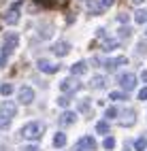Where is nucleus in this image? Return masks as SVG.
I'll return each mask as SVG.
<instances>
[{
    "mask_svg": "<svg viewBox=\"0 0 147 151\" xmlns=\"http://www.w3.org/2000/svg\"><path fill=\"white\" fill-rule=\"evenodd\" d=\"M17 43H19V36L15 32H9L4 36V45H2V51H0V66L6 64V60H9V55L13 53V49L17 47Z\"/></svg>",
    "mask_w": 147,
    "mask_h": 151,
    "instance_id": "nucleus-1",
    "label": "nucleus"
},
{
    "mask_svg": "<svg viewBox=\"0 0 147 151\" xmlns=\"http://www.w3.org/2000/svg\"><path fill=\"white\" fill-rule=\"evenodd\" d=\"M43 132H45V124H43V122H32V124L24 126L22 136L28 138V140H38V138L43 136Z\"/></svg>",
    "mask_w": 147,
    "mask_h": 151,
    "instance_id": "nucleus-2",
    "label": "nucleus"
},
{
    "mask_svg": "<svg viewBox=\"0 0 147 151\" xmlns=\"http://www.w3.org/2000/svg\"><path fill=\"white\" fill-rule=\"evenodd\" d=\"M15 115H17V106H15V102H11V100H4V102L0 104V119H6V122H11Z\"/></svg>",
    "mask_w": 147,
    "mask_h": 151,
    "instance_id": "nucleus-3",
    "label": "nucleus"
},
{
    "mask_svg": "<svg viewBox=\"0 0 147 151\" xmlns=\"http://www.w3.org/2000/svg\"><path fill=\"white\" fill-rule=\"evenodd\" d=\"M98 62L104 64V68L115 70V68H120V66H126V64H128V58H124V55H120V58H111V60H100V58H98Z\"/></svg>",
    "mask_w": 147,
    "mask_h": 151,
    "instance_id": "nucleus-4",
    "label": "nucleus"
},
{
    "mask_svg": "<svg viewBox=\"0 0 147 151\" xmlns=\"http://www.w3.org/2000/svg\"><path fill=\"white\" fill-rule=\"evenodd\" d=\"M120 85H122V89H126V92L134 89V85H136V75H132V73L122 75V77H120Z\"/></svg>",
    "mask_w": 147,
    "mask_h": 151,
    "instance_id": "nucleus-5",
    "label": "nucleus"
},
{
    "mask_svg": "<svg viewBox=\"0 0 147 151\" xmlns=\"http://www.w3.org/2000/svg\"><path fill=\"white\" fill-rule=\"evenodd\" d=\"M60 87H62V92H66V94H73V92H77V89L81 87V83L77 81L75 77H68V79H64V81L60 83Z\"/></svg>",
    "mask_w": 147,
    "mask_h": 151,
    "instance_id": "nucleus-6",
    "label": "nucleus"
},
{
    "mask_svg": "<svg viewBox=\"0 0 147 151\" xmlns=\"http://www.w3.org/2000/svg\"><path fill=\"white\" fill-rule=\"evenodd\" d=\"M19 9H22V2L13 4V6L6 11V15H4V22H6V24H17V22H19Z\"/></svg>",
    "mask_w": 147,
    "mask_h": 151,
    "instance_id": "nucleus-7",
    "label": "nucleus"
},
{
    "mask_svg": "<svg viewBox=\"0 0 147 151\" xmlns=\"http://www.w3.org/2000/svg\"><path fill=\"white\" fill-rule=\"evenodd\" d=\"M32 100H34L32 87H22V89H19V102H22V104H30Z\"/></svg>",
    "mask_w": 147,
    "mask_h": 151,
    "instance_id": "nucleus-8",
    "label": "nucleus"
},
{
    "mask_svg": "<svg viewBox=\"0 0 147 151\" xmlns=\"http://www.w3.org/2000/svg\"><path fill=\"white\" fill-rule=\"evenodd\" d=\"M36 66H38V70H41V73H49V75L58 73V66H55V64H51L49 60H38Z\"/></svg>",
    "mask_w": 147,
    "mask_h": 151,
    "instance_id": "nucleus-9",
    "label": "nucleus"
},
{
    "mask_svg": "<svg viewBox=\"0 0 147 151\" xmlns=\"http://www.w3.org/2000/svg\"><path fill=\"white\" fill-rule=\"evenodd\" d=\"M68 51H71V45H68L66 41H60V43H55V45H53V53H55L58 58H64Z\"/></svg>",
    "mask_w": 147,
    "mask_h": 151,
    "instance_id": "nucleus-10",
    "label": "nucleus"
},
{
    "mask_svg": "<svg viewBox=\"0 0 147 151\" xmlns=\"http://www.w3.org/2000/svg\"><path fill=\"white\" fill-rule=\"evenodd\" d=\"M75 122H77V115L73 111H66V113L60 115V126H73Z\"/></svg>",
    "mask_w": 147,
    "mask_h": 151,
    "instance_id": "nucleus-11",
    "label": "nucleus"
},
{
    "mask_svg": "<svg viewBox=\"0 0 147 151\" xmlns=\"http://www.w3.org/2000/svg\"><path fill=\"white\" fill-rule=\"evenodd\" d=\"M77 147H81V149H85V151H94V149H96V140H94L92 136H83Z\"/></svg>",
    "mask_w": 147,
    "mask_h": 151,
    "instance_id": "nucleus-12",
    "label": "nucleus"
},
{
    "mask_svg": "<svg viewBox=\"0 0 147 151\" xmlns=\"http://www.w3.org/2000/svg\"><path fill=\"white\" fill-rule=\"evenodd\" d=\"M85 70H87V64L85 62H77L71 66V75L73 77H79V75H85Z\"/></svg>",
    "mask_w": 147,
    "mask_h": 151,
    "instance_id": "nucleus-13",
    "label": "nucleus"
},
{
    "mask_svg": "<svg viewBox=\"0 0 147 151\" xmlns=\"http://www.w3.org/2000/svg\"><path fill=\"white\" fill-rule=\"evenodd\" d=\"M104 85H107V77H102V75L92 77V81H90V87H94V89H102Z\"/></svg>",
    "mask_w": 147,
    "mask_h": 151,
    "instance_id": "nucleus-14",
    "label": "nucleus"
},
{
    "mask_svg": "<svg viewBox=\"0 0 147 151\" xmlns=\"http://www.w3.org/2000/svg\"><path fill=\"white\" fill-rule=\"evenodd\" d=\"M120 124H122V126H132V124H134V111H126V113H124V119H122Z\"/></svg>",
    "mask_w": 147,
    "mask_h": 151,
    "instance_id": "nucleus-15",
    "label": "nucleus"
},
{
    "mask_svg": "<svg viewBox=\"0 0 147 151\" xmlns=\"http://www.w3.org/2000/svg\"><path fill=\"white\" fill-rule=\"evenodd\" d=\"M134 22L136 24H145L147 22V11H145V9H139V11L134 13Z\"/></svg>",
    "mask_w": 147,
    "mask_h": 151,
    "instance_id": "nucleus-16",
    "label": "nucleus"
},
{
    "mask_svg": "<svg viewBox=\"0 0 147 151\" xmlns=\"http://www.w3.org/2000/svg\"><path fill=\"white\" fill-rule=\"evenodd\" d=\"M53 145H55V147H64V145H66V134H62V132L55 134V136H53Z\"/></svg>",
    "mask_w": 147,
    "mask_h": 151,
    "instance_id": "nucleus-17",
    "label": "nucleus"
},
{
    "mask_svg": "<svg viewBox=\"0 0 147 151\" xmlns=\"http://www.w3.org/2000/svg\"><path fill=\"white\" fill-rule=\"evenodd\" d=\"M102 41H104V49H107V51H109V49H113V47H117V45H120V41H117V38H102Z\"/></svg>",
    "mask_w": 147,
    "mask_h": 151,
    "instance_id": "nucleus-18",
    "label": "nucleus"
},
{
    "mask_svg": "<svg viewBox=\"0 0 147 151\" xmlns=\"http://www.w3.org/2000/svg\"><path fill=\"white\" fill-rule=\"evenodd\" d=\"M96 132L98 134H107V132H109V124H107V122H98L96 124Z\"/></svg>",
    "mask_w": 147,
    "mask_h": 151,
    "instance_id": "nucleus-19",
    "label": "nucleus"
},
{
    "mask_svg": "<svg viewBox=\"0 0 147 151\" xmlns=\"http://www.w3.org/2000/svg\"><path fill=\"white\" fill-rule=\"evenodd\" d=\"M145 147H147V140L145 138H136L134 140V149L136 151H145Z\"/></svg>",
    "mask_w": 147,
    "mask_h": 151,
    "instance_id": "nucleus-20",
    "label": "nucleus"
},
{
    "mask_svg": "<svg viewBox=\"0 0 147 151\" xmlns=\"http://www.w3.org/2000/svg\"><path fill=\"white\" fill-rule=\"evenodd\" d=\"M109 98L115 100V102H120V100H126V94H124V92H111Z\"/></svg>",
    "mask_w": 147,
    "mask_h": 151,
    "instance_id": "nucleus-21",
    "label": "nucleus"
},
{
    "mask_svg": "<svg viewBox=\"0 0 147 151\" xmlns=\"http://www.w3.org/2000/svg\"><path fill=\"white\" fill-rule=\"evenodd\" d=\"M11 92H13V85H11V83H4V85H0V94H2V96H9Z\"/></svg>",
    "mask_w": 147,
    "mask_h": 151,
    "instance_id": "nucleus-22",
    "label": "nucleus"
},
{
    "mask_svg": "<svg viewBox=\"0 0 147 151\" xmlns=\"http://www.w3.org/2000/svg\"><path fill=\"white\" fill-rule=\"evenodd\" d=\"M102 145H104V149H113V147H115V138H111V136H107Z\"/></svg>",
    "mask_w": 147,
    "mask_h": 151,
    "instance_id": "nucleus-23",
    "label": "nucleus"
},
{
    "mask_svg": "<svg viewBox=\"0 0 147 151\" xmlns=\"http://www.w3.org/2000/svg\"><path fill=\"white\" fill-rule=\"evenodd\" d=\"M34 2L41 6H53V0H34Z\"/></svg>",
    "mask_w": 147,
    "mask_h": 151,
    "instance_id": "nucleus-24",
    "label": "nucleus"
},
{
    "mask_svg": "<svg viewBox=\"0 0 147 151\" xmlns=\"http://www.w3.org/2000/svg\"><path fill=\"white\" fill-rule=\"evenodd\" d=\"M130 36V28H122L120 30V38H128Z\"/></svg>",
    "mask_w": 147,
    "mask_h": 151,
    "instance_id": "nucleus-25",
    "label": "nucleus"
},
{
    "mask_svg": "<svg viewBox=\"0 0 147 151\" xmlns=\"http://www.w3.org/2000/svg\"><path fill=\"white\" fill-rule=\"evenodd\" d=\"M115 115H117V109H115V106H111V109H107V117H109V119H113Z\"/></svg>",
    "mask_w": 147,
    "mask_h": 151,
    "instance_id": "nucleus-26",
    "label": "nucleus"
},
{
    "mask_svg": "<svg viewBox=\"0 0 147 151\" xmlns=\"http://www.w3.org/2000/svg\"><path fill=\"white\" fill-rule=\"evenodd\" d=\"M128 15H126V13H122V15H117V22H120V24H128Z\"/></svg>",
    "mask_w": 147,
    "mask_h": 151,
    "instance_id": "nucleus-27",
    "label": "nucleus"
},
{
    "mask_svg": "<svg viewBox=\"0 0 147 151\" xmlns=\"http://www.w3.org/2000/svg\"><path fill=\"white\" fill-rule=\"evenodd\" d=\"M113 2H115V0H102V2H100V9L104 11V9H109V6H111Z\"/></svg>",
    "mask_w": 147,
    "mask_h": 151,
    "instance_id": "nucleus-28",
    "label": "nucleus"
},
{
    "mask_svg": "<svg viewBox=\"0 0 147 151\" xmlns=\"http://www.w3.org/2000/svg\"><path fill=\"white\" fill-rule=\"evenodd\" d=\"M68 102H71V100H68L66 96H62L60 100H58V104H60V106H68Z\"/></svg>",
    "mask_w": 147,
    "mask_h": 151,
    "instance_id": "nucleus-29",
    "label": "nucleus"
},
{
    "mask_svg": "<svg viewBox=\"0 0 147 151\" xmlns=\"http://www.w3.org/2000/svg\"><path fill=\"white\" fill-rule=\"evenodd\" d=\"M87 106H90V102H87V98H83L81 104H79V109H81V111H87Z\"/></svg>",
    "mask_w": 147,
    "mask_h": 151,
    "instance_id": "nucleus-30",
    "label": "nucleus"
},
{
    "mask_svg": "<svg viewBox=\"0 0 147 151\" xmlns=\"http://www.w3.org/2000/svg\"><path fill=\"white\" fill-rule=\"evenodd\" d=\"M22 151H41V149H38L36 145H26V147H24Z\"/></svg>",
    "mask_w": 147,
    "mask_h": 151,
    "instance_id": "nucleus-31",
    "label": "nucleus"
},
{
    "mask_svg": "<svg viewBox=\"0 0 147 151\" xmlns=\"http://www.w3.org/2000/svg\"><path fill=\"white\" fill-rule=\"evenodd\" d=\"M9 126H11V122H6V119H0V130H6Z\"/></svg>",
    "mask_w": 147,
    "mask_h": 151,
    "instance_id": "nucleus-32",
    "label": "nucleus"
},
{
    "mask_svg": "<svg viewBox=\"0 0 147 151\" xmlns=\"http://www.w3.org/2000/svg\"><path fill=\"white\" fill-rule=\"evenodd\" d=\"M139 100H147V87H143L139 92Z\"/></svg>",
    "mask_w": 147,
    "mask_h": 151,
    "instance_id": "nucleus-33",
    "label": "nucleus"
},
{
    "mask_svg": "<svg viewBox=\"0 0 147 151\" xmlns=\"http://www.w3.org/2000/svg\"><path fill=\"white\" fill-rule=\"evenodd\" d=\"M68 4V0H53V6H64Z\"/></svg>",
    "mask_w": 147,
    "mask_h": 151,
    "instance_id": "nucleus-34",
    "label": "nucleus"
},
{
    "mask_svg": "<svg viewBox=\"0 0 147 151\" xmlns=\"http://www.w3.org/2000/svg\"><path fill=\"white\" fill-rule=\"evenodd\" d=\"M141 79H143V81H145V83H147V70H145V73H143V75H141Z\"/></svg>",
    "mask_w": 147,
    "mask_h": 151,
    "instance_id": "nucleus-35",
    "label": "nucleus"
},
{
    "mask_svg": "<svg viewBox=\"0 0 147 151\" xmlns=\"http://www.w3.org/2000/svg\"><path fill=\"white\" fill-rule=\"evenodd\" d=\"M132 2H134V4H141V2H143V0H132Z\"/></svg>",
    "mask_w": 147,
    "mask_h": 151,
    "instance_id": "nucleus-36",
    "label": "nucleus"
},
{
    "mask_svg": "<svg viewBox=\"0 0 147 151\" xmlns=\"http://www.w3.org/2000/svg\"><path fill=\"white\" fill-rule=\"evenodd\" d=\"M75 151H85V149H81V147H77V149H75Z\"/></svg>",
    "mask_w": 147,
    "mask_h": 151,
    "instance_id": "nucleus-37",
    "label": "nucleus"
}]
</instances>
